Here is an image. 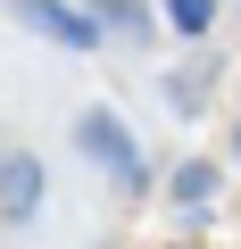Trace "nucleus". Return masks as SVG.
<instances>
[{
    "instance_id": "nucleus-1",
    "label": "nucleus",
    "mask_w": 241,
    "mask_h": 249,
    "mask_svg": "<svg viewBox=\"0 0 241 249\" xmlns=\"http://www.w3.org/2000/svg\"><path fill=\"white\" fill-rule=\"evenodd\" d=\"M75 142H83V158H100L116 183H125V191H142V150L125 142V124H116L108 108H92L83 124H75Z\"/></svg>"
},
{
    "instance_id": "nucleus-3",
    "label": "nucleus",
    "mask_w": 241,
    "mask_h": 249,
    "mask_svg": "<svg viewBox=\"0 0 241 249\" xmlns=\"http://www.w3.org/2000/svg\"><path fill=\"white\" fill-rule=\"evenodd\" d=\"M42 208V158H25V150H0V216H34Z\"/></svg>"
},
{
    "instance_id": "nucleus-2",
    "label": "nucleus",
    "mask_w": 241,
    "mask_h": 249,
    "mask_svg": "<svg viewBox=\"0 0 241 249\" xmlns=\"http://www.w3.org/2000/svg\"><path fill=\"white\" fill-rule=\"evenodd\" d=\"M17 17H25L34 34H50V42H67V50H100V25H92V17H75L67 0H17Z\"/></svg>"
},
{
    "instance_id": "nucleus-6",
    "label": "nucleus",
    "mask_w": 241,
    "mask_h": 249,
    "mask_svg": "<svg viewBox=\"0 0 241 249\" xmlns=\"http://www.w3.org/2000/svg\"><path fill=\"white\" fill-rule=\"evenodd\" d=\"M233 158H241V124H233Z\"/></svg>"
},
{
    "instance_id": "nucleus-4",
    "label": "nucleus",
    "mask_w": 241,
    "mask_h": 249,
    "mask_svg": "<svg viewBox=\"0 0 241 249\" xmlns=\"http://www.w3.org/2000/svg\"><path fill=\"white\" fill-rule=\"evenodd\" d=\"M167 17H175V34H208L216 0H167Z\"/></svg>"
},
{
    "instance_id": "nucleus-5",
    "label": "nucleus",
    "mask_w": 241,
    "mask_h": 249,
    "mask_svg": "<svg viewBox=\"0 0 241 249\" xmlns=\"http://www.w3.org/2000/svg\"><path fill=\"white\" fill-rule=\"evenodd\" d=\"M208 191H216V166H183V175H175V199H183V208H200Z\"/></svg>"
}]
</instances>
